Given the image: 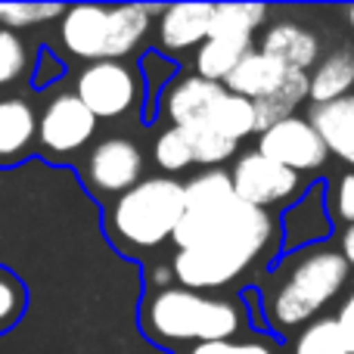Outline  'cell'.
Returning <instances> with one entry per match:
<instances>
[{
  "instance_id": "cell-1",
  "label": "cell",
  "mask_w": 354,
  "mask_h": 354,
  "mask_svg": "<svg viewBox=\"0 0 354 354\" xmlns=\"http://www.w3.org/2000/svg\"><path fill=\"white\" fill-rule=\"evenodd\" d=\"M270 236V214L239 199L230 174L202 171L183 187V218L171 236L180 252L171 274L193 292L227 286L261 255Z\"/></svg>"
},
{
  "instance_id": "cell-2",
  "label": "cell",
  "mask_w": 354,
  "mask_h": 354,
  "mask_svg": "<svg viewBox=\"0 0 354 354\" xmlns=\"http://www.w3.org/2000/svg\"><path fill=\"white\" fill-rule=\"evenodd\" d=\"M147 324L168 342H221L233 339L243 326L236 305L224 299H208L193 289L165 286L147 305Z\"/></svg>"
},
{
  "instance_id": "cell-3",
  "label": "cell",
  "mask_w": 354,
  "mask_h": 354,
  "mask_svg": "<svg viewBox=\"0 0 354 354\" xmlns=\"http://www.w3.org/2000/svg\"><path fill=\"white\" fill-rule=\"evenodd\" d=\"M348 280V261L342 252L311 249L292 261L283 283L270 295V317L280 326H301L326 308Z\"/></svg>"
},
{
  "instance_id": "cell-4",
  "label": "cell",
  "mask_w": 354,
  "mask_h": 354,
  "mask_svg": "<svg viewBox=\"0 0 354 354\" xmlns=\"http://www.w3.org/2000/svg\"><path fill=\"white\" fill-rule=\"evenodd\" d=\"M183 218V183L171 177H149L122 193L112 205V230L134 249H156L174 236Z\"/></svg>"
},
{
  "instance_id": "cell-5",
  "label": "cell",
  "mask_w": 354,
  "mask_h": 354,
  "mask_svg": "<svg viewBox=\"0 0 354 354\" xmlns=\"http://www.w3.org/2000/svg\"><path fill=\"white\" fill-rule=\"evenodd\" d=\"M75 97L97 118H118L137 103L140 84H137V75L128 66H122L118 59H103L91 62L78 75Z\"/></svg>"
},
{
  "instance_id": "cell-6",
  "label": "cell",
  "mask_w": 354,
  "mask_h": 354,
  "mask_svg": "<svg viewBox=\"0 0 354 354\" xmlns=\"http://www.w3.org/2000/svg\"><path fill=\"white\" fill-rule=\"evenodd\" d=\"M230 180H233V193L255 208H268V205H277V202L292 199L301 187V174L283 168L280 162L261 156L258 149L243 156L233 165Z\"/></svg>"
},
{
  "instance_id": "cell-7",
  "label": "cell",
  "mask_w": 354,
  "mask_h": 354,
  "mask_svg": "<svg viewBox=\"0 0 354 354\" xmlns=\"http://www.w3.org/2000/svg\"><path fill=\"white\" fill-rule=\"evenodd\" d=\"M258 153L268 156V159L280 162L283 168L301 174V171H317L326 162V147L317 137V131L311 128L308 118H286V122H277L274 128L261 131V140H258Z\"/></svg>"
},
{
  "instance_id": "cell-8",
  "label": "cell",
  "mask_w": 354,
  "mask_h": 354,
  "mask_svg": "<svg viewBox=\"0 0 354 354\" xmlns=\"http://www.w3.org/2000/svg\"><path fill=\"white\" fill-rule=\"evenodd\" d=\"M93 131H97V115L75 93H59L56 100H50L41 122H37L41 143L50 153L81 149L93 137Z\"/></svg>"
},
{
  "instance_id": "cell-9",
  "label": "cell",
  "mask_w": 354,
  "mask_h": 354,
  "mask_svg": "<svg viewBox=\"0 0 354 354\" xmlns=\"http://www.w3.org/2000/svg\"><path fill=\"white\" fill-rule=\"evenodd\" d=\"M143 156L124 137L103 140L87 159V177L100 193H128L131 187L140 183Z\"/></svg>"
},
{
  "instance_id": "cell-10",
  "label": "cell",
  "mask_w": 354,
  "mask_h": 354,
  "mask_svg": "<svg viewBox=\"0 0 354 354\" xmlns=\"http://www.w3.org/2000/svg\"><path fill=\"white\" fill-rule=\"evenodd\" d=\"M59 37H62V47L72 56L103 62L106 47H109V6L81 3L66 10Z\"/></svg>"
},
{
  "instance_id": "cell-11",
  "label": "cell",
  "mask_w": 354,
  "mask_h": 354,
  "mask_svg": "<svg viewBox=\"0 0 354 354\" xmlns=\"http://www.w3.org/2000/svg\"><path fill=\"white\" fill-rule=\"evenodd\" d=\"M227 93L224 84L218 81H205L199 75L177 81L171 91L165 93V115L171 122V128H193V124L212 122L214 106L221 103V97Z\"/></svg>"
},
{
  "instance_id": "cell-12",
  "label": "cell",
  "mask_w": 354,
  "mask_h": 354,
  "mask_svg": "<svg viewBox=\"0 0 354 354\" xmlns=\"http://www.w3.org/2000/svg\"><path fill=\"white\" fill-rule=\"evenodd\" d=\"M214 3H174L162 12L159 22V44L165 53L199 47L212 31Z\"/></svg>"
},
{
  "instance_id": "cell-13",
  "label": "cell",
  "mask_w": 354,
  "mask_h": 354,
  "mask_svg": "<svg viewBox=\"0 0 354 354\" xmlns=\"http://www.w3.org/2000/svg\"><path fill=\"white\" fill-rule=\"evenodd\" d=\"M308 122H311V128L324 140L326 153L354 165V93L333 100V103L314 106Z\"/></svg>"
},
{
  "instance_id": "cell-14",
  "label": "cell",
  "mask_w": 354,
  "mask_h": 354,
  "mask_svg": "<svg viewBox=\"0 0 354 354\" xmlns=\"http://www.w3.org/2000/svg\"><path fill=\"white\" fill-rule=\"evenodd\" d=\"M286 75H289V68L283 66V62H277L274 56L261 53V50H252V53L227 75V91L258 103V100L270 97V93L286 81Z\"/></svg>"
},
{
  "instance_id": "cell-15",
  "label": "cell",
  "mask_w": 354,
  "mask_h": 354,
  "mask_svg": "<svg viewBox=\"0 0 354 354\" xmlns=\"http://www.w3.org/2000/svg\"><path fill=\"white\" fill-rule=\"evenodd\" d=\"M261 53L274 56V59L283 62L286 68L308 72V66L317 62L320 41L308 28H301V25H295V22H277V25H270V28L264 31Z\"/></svg>"
},
{
  "instance_id": "cell-16",
  "label": "cell",
  "mask_w": 354,
  "mask_h": 354,
  "mask_svg": "<svg viewBox=\"0 0 354 354\" xmlns=\"http://www.w3.org/2000/svg\"><path fill=\"white\" fill-rule=\"evenodd\" d=\"M252 53V37L243 35H208L196 50V72L205 81H227V75Z\"/></svg>"
},
{
  "instance_id": "cell-17",
  "label": "cell",
  "mask_w": 354,
  "mask_h": 354,
  "mask_svg": "<svg viewBox=\"0 0 354 354\" xmlns=\"http://www.w3.org/2000/svg\"><path fill=\"white\" fill-rule=\"evenodd\" d=\"M308 87H311V75L289 68L286 81L277 87L270 97L258 100L255 103V118H258V131L274 128L277 122H286L295 115V109L301 106V100H308Z\"/></svg>"
},
{
  "instance_id": "cell-18",
  "label": "cell",
  "mask_w": 354,
  "mask_h": 354,
  "mask_svg": "<svg viewBox=\"0 0 354 354\" xmlns=\"http://www.w3.org/2000/svg\"><path fill=\"white\" fill-rule=\"evenodd\" d=\"M149 31V6L128 3V6H109V47L106 59H122Z\"/></svg>"
},
{
  "instance_id": "cell-19",
  "label": "cell",
  "mask_w": 354,
  "mask_h": 354,
  "mask_svg": "<svg viewBox=\"0 0 354 354\" xmlns=\"http://www.w3.org/2000/svg\"><path fill=\"white\" fill-rule=\"evenodd\" d=\"M351 87H354V53L342 50V53L326 56L317 66V72L311 75L308 100H314V106L333 103L339 97H348Z\"/></svg>"
},
{
  "instance_id": "cell-20",
  "label": "cell",
  "mask_w": 354,
  "mask_h": 354,
  "mask_svg": "<svg viewBox=\"0 0 354 354\" xmlns=\"http://www.w3.org/2000/svg\"><path fill=\"white\" fill-rule=\"evenodd\" d=\"M35 131L37 118L25 100H0V156H19Z\"/></svg>"
},
{
  "instance_id": "cell-21",
  "label": "cell",
  "mask_w": 354,
  "mask_h": 354,
  "mask_svg": "<svg viewBox=\"0 0 354 354\" xmlns=\"http://www.w3.org/2000/svg\"><path fill=\"white\" fill-rule=\"evenodd\" d=\"M208 128L221 131L224 137H230V140H236V143H239L243 137H249L252 131H258L255 103H252V100H245V97H236V93L227 91L224 97H221V103L214 106Z\"/></svg>"
},
{
  "instance_id": "cell-22",
  "label": "cell",
  "mask_w": 354,
  "mask_h": 354,
  "mask_svg": "<svg viewBox=\"0 0 354 354\" xmlns=\"http://www.w3.org/2000/svg\"><path fill=\"white\" fill-rule=\"evenodd\" d=\"M268 6L261 3H214L212 31L208 35H243L252 37V31L264 22Z\"/></svg>"
},
{
  "instance_id": "cell-23",
  "label": "cell",
  "mask_w": 354,
  "mask_h": 354,
  "mask_svg": "<svg viewBox=\"0 0 354 354\" xmlns=\"http://www.w3.org/2000/svg\"><path fill=\"white\" fill-rule=\"evenodd\" d=\"M189 140L196 165H221L224 159H230L236 153V140L224 137L221 131L205 128V124H193V128H180Z\"/></svg>"
},
{
  "instance_id": "cell-24",
  "label": "cell",
  "mask_w": 354,
  "mask_h": 354,
  "mask_svg": "<svg viewBox=\"0 0 354 354\" xmlns=\"http://www.w3.org/2000/svg\"><path fill=\"white\" fill-rule=\"evenodd\" d=\"M295 354H348L345 342L339 336L336 320H314L301 330V336L295 339Z\"/></svg>"
},
{
  "instance_id": "cell-25",
  "label": "cell",
  "mask_w": 354,
  "mask_h": 354,
  "mask_svg": "<svg viewBox=\"0 0 354 354\" xmlns=\"http://www.w3.org/2000/svg\"><path fill=\"white\" fill-rule=\"evenodd\" d=\"M156 162L165 171H183L193 165V149H189V140L180 128H168L156 140Z\"/></svg>"
},
{
  "instance_id": "cell-26",
  "label": "cell",
  "mask_w": 354,
  "mask_h": 354,
  "mask_svg": "<svg viewBox=\"0 0 354 354\" xmlns=\"http://www.w3.org/2000/svg\"><path fill=\"white\" fill-rule=\"evenodd\" d=\"M56 16H62L59 3H0V25L10 28H28Z\"/></svg>"
},
{
  "instance_id": "cell-27",
  "label": "cell",
  "mask_w": 354,
  "mask_h": 354,
  "mask_svg": "<svg viewBox=\"0 0 354 354\" xmlns=\"http://www.w3.org/2000/svg\"><path fill=\"white\" fill-rule=\"evenodd\" d=\"M25 308V289L10 270L0 268V333L10 330Z\"/></svg>"
},
{
  "instance_id": "cell-28",
  "label": "cell",
  "mask_w": 354,
  "mask_h": 354,
  "mask_svg": "<svg viewBox=\"0 0 354 354\" xmlns=\"http://www.w3.org/2000/svg\"><path fill=\"white\" fill-rule=\"evenodd\" d=\"M25 68V47L16 37V31L0 28V87L16 81Z\"/></svg>"
},
{
  "instance_id": "cell-29",
  "label": "cell",
  "mask_w": 354,
  "mask_h": 354,
  "mask_svg": "<svg viewBox=\"0 0 354 354\" xmlns=\"http://www.w3.org/2000/svg\"><path fill=\"white\" fill-rule=\"evenodd\" d=\"M189 354H274V351L261 342H233V339H221V342L193 345Z\"/></svg>"
},
{
  "instance_id": "cell-30",
  "label": "cell",
  "mask_w": 354,
  "mask_h": 354,
  "mask_svg": "<svg viewBox=\"0 0 354 354\" xmlns=\"http://www.w3.org/2000/svg\"><path fill=\"white\" fill-rule=\"evenodd\" d=\"M333 320H336V326H339V336H342V342H345V351L354 354V292L345 299V305L339 308V314Z\"/></svg>"
},
{
  "instance_id": "cell-31",
  "label": "cell",
  "mask_w": 354,
  "mask_h": 354,
  "mask_svg": "<svg viewBox=\"0 0 354 354\" xmlns=\"http://www.w3.org/2000/svg\"><path fill=\"white\" fill-rule=\"evenodd\" d=\"M336 212L342 221L354 224V174H345L336 187Z\"/></svg>"
},
{
  "instance_id": "cell-32",
  "label": "cell",
  "mask_w": 354,
  "mask_h": 354,
  "mask_svg": "<svg viewBox=\"0 0 354 354\" xmlns=\"http://www.w3.org/2000/svg\"><path fill=\"white\" fill-rule=\"evenodd\" d=\"M342 255L348 264H354V224H348V230L342 233Z\"/></svg>"
},
{
  "instance_id": "cell-33",
  "label": "cell",
  "mask_w": 354,
  "mask_h": 354,
  "mask_svg": "<svg viewBox=\"0 0 354 354\" xmlns=\"http://www.w3.org/2000/svg\"><path fill=\"white\" fill-rule=\"evenodd\" d=\"M168 280H171V270H168V268L156 270V283H168Z\"/></svg>"
},
{
  "instance_id": "cell-34",
  "label": "cell",
  "mask_w": 354,
  "mask_h": 354,
  "mask_svg": "<svg viewBox=\"0 0 354 354\" xmlns=\"http://www.w3.org/2000/svg\"><path fill=\"white\" fill-rule=\"evenodd\" d=\"M345 19H348V25H351V31H354V3L345 10Z\"/></svg>"
}]
</instances>
